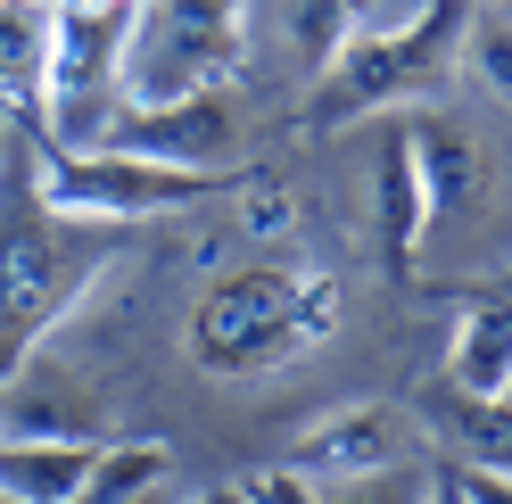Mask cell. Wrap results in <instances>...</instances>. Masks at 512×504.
<instances>
[{
	"label": "cell",
	"mask_w": 512,
	"mask_h": 504,
	"mask_svg": "<svg viewBox=\"0 0 512 504\" xmlns=\"http://www.w3.org/2000/svg\"><path fill=\"white\" fill-rule=\"evenodd\" d=\"M133 9H141V0H133Z\"/></svg>",
	"instance_id": "24"
},
{
	"label": "cell",
	"mask_w": 512,
	"mask_h": 504,
	"mask_svg": "<svg viewBox=\"0 0 512 504\" xmlns=\"http://www.w3.org/2000/svg\"><path fill=\"white\" fill-rule=\"evenodd\" d=\"M422 504H463V488H455V480L438 471V480H422Z\"/></svg>",
	"instance_id": "20"
},
{
	"label": "cell",
	"mask_w": 512,
	"mask_h": 504,
	"mask_svg": "<svg viewBox=\"0 0 512 504\" xmlns=\"http://www.w3.org/2000/svg\"><path fill=\"white\" fill-rule=\"evenodd\" d=\"M100 149H124V157H149V166H182V174L223 182V157L240 149V91L223 83V91L166 100V108H124Z\"/></svg>",
	"instance_id": "7"
},
{
	"label": "cell",
	"mask_w": 512,
	"mask_h": 504,
	"mask_svg": "<svg viewBox=\"0 0 512 504\" xmlns=\"http://www.w3.org/2000/svg\"><path fill=\"white\" fill-rule=\"evenodd\" d=\"M422 480H430V471L397 463V471H372V480H339V488H323V504H422Z\"/></svg>",
	"instance_id": "17"
},
{
	"label": "cell",
	"mask_w": 512,
	"mask_h": 504,
	"mask_svg": "<svg viewBox=\"0 0 512 504\" xmlns=\"http://www.w3.org/2000/svg\"><path fill=\"white\" fill-rule=\"evenodd\" d=\"M471 9H504V0H471Z\"/></svg>",
	"instance_id": "23"
},
{
	"label": "cell",
	"mask_w": 512,
	"mask_h": 504,
	"mask_svg": "<svg viewBox=\"0 0 512 504\" xmlns=\"http://www.w3.org/2000/svg\"><path fill=\"white\" fill-rule=\"evenodd\" d=\"M0 157H9V108H0Z\"/></svg>",
	"instance_id": "22"
},
{
	"label": "cell",
	"mask_w": 512,
	"mask_h": 504,
	"mask_svg": "<svg viewBox=\"0 0 512 504\" xmlns=\"http://www.w3.org/2000/svg\"><path fill=\"white\" fill-rule=\"evenodd\" d=\"M124 58H133V0H50V83H42V149L83 157L124 116Z\"/></svg>",
	"instance_id": "3"
},
{
	"label": "cell",
	"mask_w": 512,
	"mask_h": 504,
	"mask_svg": "<svg viewBox=\"0 0 512 504\" xmlns=\"http://www.w3.org/2000/svg\"><path fill=\"white\" fill-rule=\"evenodd\" d=\"M339 331V281L314 273H281V265H248L232 281H215L190 314V356L215 381H248V372H281L298 364L314 339Z\"/></svg>",
	"instance_id": "2"
},
{
	"label": "cell",
	"mask_w": 512,
	"mask_h": 504,
	"mask_svg": "<svg viewBox=\"0 0 512 504\" xmlns=\"http://www.w3.org/2000/svg\"><path fill=\"white\" fill-rule=\"evenodd\" d=\"M240 488H248V504H323V488H314V480H298L290 463H281V471H265V480H240Z\"/></svg>",
	"instance_id": "18"
},
{
	"label": "cell",
	"mask_w": 512,
	"mask_h": 504,
	"mask_svg": "<svg viewBox=\"0 0 512 504\" xmlns=\"http://www.w3.org/2000/svg\"><path fill=\"white\" fill-rule=\"evenodd\" d=\"M463 58H471V75L504 100V83H512V42H504V9H471L463 25Z\"/></svg>",
	"instance_id": "16"
},
{
	"label": "cell",
	"mask_w": 512,
	"mask_h": 504,
	"mask_svg": "<svg viewBox=\"0 0 512 504\" xmlns=\"http://www.w3.org/2000/svg\"><path fill=\"white\" fill-rule=\"evenodd\" d=\"M240 58H248V0H141L133 58H124V108L223 91L240 83Z\"/></svg>",
	"instance_id": "4"
},
{
	"label": "cell",
	"mask_w": 512,
	"mask_h": 504,
	"mask_svg": "<svg viewBox=\"0 0 512 504\" xmlns=\"http://www.w3.org/2000/svg\"><path fill=\"white\" fill-rule=\"evenodd\" d=\"M347 42H356V9H347V0H298L290 9V67H298L306 91L339 67Z\"/></svg>",
	"instance_id": "14"
},
{
	"label": "cell",
	"mask_w": 512,
	"mask_h": 504,
	"mask_svg": "<svg viewBox=\"0 0 512 504\" xmlns=\"http://www.w3.org/2000/svg\"><path fill=\"white\" fill-rule=\"evenodd\" d=\"M504 381H512V306H504V290H496V298L463 306L455 339H446V389L504 405Z\"/></svg>",
	"instance_id": "11"
},
{
	"label": "cell",
	"mask_w": 512,
	"mask_h": 504,
	"mask_svg": "<svg viewBox=\"0 0 512 504\" xmlns=\"http://www.w3.org/2000/svg\"><path fill=\"white\" fill-rule=\"evenodd\" d=\"M372 232H380V257L389 273L422 265V182H413V149H405V124L380 133V166H372Z\"/></svg>",
	"instance_id": "10"
},
{
	"label": "cell",
	"mask_w": 512,
	"mask_h": 504,
	"mask_svg": "<svg viewBox=\"0 0 512 504\" xmlns=\"http://www.w3.org/2000/svg\"><path fill=\"white\" fill-rule=\"evenodd\" d=\"M124 504H182V496H174V480H157V488H141V496H124Z\"/></svg>",
	"instance_id": "21"
},
{
	"label": "cell",
	"mask_w": 512,
	"mask_h": 504,
	"mask_svg": "<svg viewBox=\"0 0 512 504\" xmlns=\"http://www.w3.org/2000/svg\"><path fill=\"white\" fill-rule=\"evenodd\" d=\"M34 182L58 215L75 224H108V232H133V224H157L166 207H199L215 199L223 182L207 174H182V166H149V157H124V149H83V157H34Z\"/></svg>",
	"instance_id": "6"
},
{
	"label": "cell",
	"mask_w": 512,
	"mask_h": 504,
	"mask_svg": "<svg viewBox=\"0 0 512 504\" xmlns=\"http://www.w3.org/2000/svg\"><path fill=\"white\" fill-rule=\"evenodd\" d=\"M397 463H405V422L389 405H347L298 447L290 471L314 488H339V480H372V471H397Z\"/></svg>",
	"instance_id": "9"
},
{
	"label": "cell",
	"mask_w": 512,
	"mask_h": 504,
	"mask_svg": "<svg viewBox=\"0 0 512 504\" xmlns=\"http://www.w3.org/2000/svg\"><path fill=\"white\" fill-rule=\"evenodd\" d=\"M182 504H248V488L240 480H207L199 496H182Z\"/></svg>",
	"instance_id": "19"
},
{
	"label": "cell",
	"mask_w": 512,
	"mask_h": 504,
	"mask_svg": "<svg viewBox=\"0 0 512 504\" xmlns=\"http://www.w3.org/2000/svg\"><path fill=\"white\" fill-rule=\"evenodd\" d=\"M438 405L455 414V455L463 463H504V405L496 397H463V389H438Z\"/></svg>",
	"instance_id": "15"
},
{
	"label": "cell",
	"mask_w": 512,
	"mask_h": 504,
	"mask_svg": "<svg viewBox=\"0 0 512 504\" xmlns=\"http://www.w3.org/2000/svg\"><path fill=\"white\" fill-rule=\"evenodd\" d=\"M108 405L91 381H75L58 356H25L9 381H0V438H83V447H108Z\"/></svg>",
	"instance_id": "8"
},
{
	"label": "cell",
	"mask_w": 512,
	"mask_h": 504,
	"mask_svg": "<svg viewBox=\"0 0 512 504\" xmlns=\"http://www.w3.org/2000/svg\"><path fill=\"white\" fill-rule=\"evenodd\" d=\"M116 248L124 232L58 215L34 182V157L9 141V157H0V381L75 314V298L100 281Z\"/></svg>",
	"instance_id": "1"
},
{
	"label": "cell",
	"mask_w": 512,
	"mask_h": 504,
	"mask_svg": "<svg viewBox=\"0 0 512 504\" xmlns=\"http://www.w3.org/2000/svg\"><path fill=\"white\" fill-rule=\"evenodd\" d=\"M463 25H471V0H422L389 34H356L339 50V67L314 83V124H347V116H380V108L422 100L463 58Z\"/></svg>",
	"instance_id": "5"
},
{
	"label": "cell",
	"mask_w": 512,
	"mask_h": 504,
	"mask_svg": "<svg viewBox=\"0 0 512 504\" xmlns=\"http://www.w3.org/2000/svg\"><path fill=\"white\" fill-rule=\"evenodd\" d=\"M91 455L83 438H0V504H75Z\"/></svg>",
	"instance_id": "12"
},
{
	"label": "cell",
	"mask_w": 512,
	"mask_h": 504,
	"mask_svg": "<svg viewBox=\"0 0 512 504\" xmlns=\"http://www.w3.org/2000/svg\"><path fill=\"white\" fill-rule=\"evenodd\" d=\"M50 83V0H0V108L34 116Z\"/></svg>",
	"instance_id": "13"
}]
</instances>
